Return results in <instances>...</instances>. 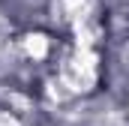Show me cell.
Masks as SVG:
<instances>
[{
	"instance_id": "6da1fadb",
	"label": "cell",
	"mask_w": 129,
	"mask_h": 126,
	"mask_svg": "<svg viewBox=\"0 0 129 126\" xmlns=\"http://www.w3.org/2000/svg\"><path fill=\"white\" fill-rule=\"evenodd\" d=\"M24 51L30 54L33 60H42V57L48 54V39H45L42 33H30V36L24 39Z\"/></svg>"
}]
</instances>
